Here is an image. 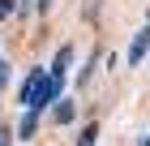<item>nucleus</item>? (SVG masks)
Returning <instances> with one entry per match:
<instances>
[{
	"label": "nucleus",
	"instance_id": "nucleus-7",
	"mask_svg": "<svg viewBox=\"0 0 150 146\" xmlns=\"http://www.w3.org/2000/svg\"><path fill=\"white\" fill-rule=\"evenodd\" d=\"M39 9H52V0H39Z\"/></svg>",
	"mask_w": 150,
	"mask_h": 146
},
{
	"label": "nucleus",
	"instance_id": "nucleus-4",
	"mask_svg": "<svg viewBox=\"0 0 150 146\" xmlns=\"http://www.w3.org/2000/svg\"><path fill=\"white\" fill-rule=\"evenodd\" d=\"M69 65H73V47L64 43V47L56 52V60H52V73H60V78H64V69H69Z\"/></svg>",
	"mask_w": 150,
	"mask_h": 146
},
{
	"label": "nucleus",
	"instance_id": "nucleus-8",
	"mask_svg": "<svg viewBox=\"0 0 150 146\" xmlns=\"http://www.w3.org/2000/svg\"><path fill=\"white\" fill-rule=\"evenodd\" d=\"M0 146H9V137H0Z\"/></svg>",
	"mask_w": 150,
	"mask_h": 146
},
{
	"label": "nucleus",
	"instance_id": "nucleus-6",
	"mask_svg": "<svg viewBox=\"0 0 150 146\" xmlns=\"http://www.w3.org/2000/svg\"><path fill=\"white\" fill-rule=\"evenodd\" d=\"M13 4H17V0H0V17H9V13H13Z\"/></svg>",
	"mask_w": 150,
	"mask_h": 146
},
{
	"label": "nucleus",
	"instance_id": "nucleus-1",
	"mask_svg": "<svg viewBox=\"0 0 150 146\" xmlns=\"http://www.w3.org/2000/svg\"><path fill=\"white\" fill-rule=\"evenodd\" d=\"M146 52H150V26H142L137 39L129 43V60H133V65H142V56H146Z\"/></svg>",
	"mask_w": 150,
	"mask_h": 146
},
{
	"label": "nucleus",
	"instance_id": "nucleus-3",
	"mask_svg": "<svg viewBox=\"0 0 150 146\" xmlns=\"http://www.w3.org/2000/svg\"><path fill=\"white\" fill-rule=\"evenodd\" d=\"M35 133H39V112H35V108H26L22 125H17V137H35Z\"/></svg>",
	"mask_w": 150,
	"mask_h": 146
},
{
	"label": "nucleus",
	"instance_id": "nucleus-2",
	"mask_svg": "<svg viewBox=\"0 0 150 146\" xmlns=\"http://www.w3.org/2000/svg\"><path fill=\"white\" fill-rule=\"evenodd\" d=\"M52 116H56V125H69V120H73V116H77V108H73V103H69V99H64V95H60V99H56V103H52Z\"/></svg>",
	"mask_w": 150,
	"mask_h": 146
},
{
	"label": "nucleus",
	"instance_id": "nucleus-5",
	"mask_svg": "<svg viewBox=\"0 0 150 146\" xmlns=\"http://www.w3.org/2000/svg\"><path fill=\"white\" fill-rule=\"evenodd\" d=\"M94 137H99V125H90V129H81V137H77V146H94Z\"/></svg>",
	"mask_w": 150,
	"mask_h": 146
},
{
	"label": "nucleus",
	"instance_id": "nucleus-9",
	"mask_svg": "<svg viewBox=\"0 0 150 146\" xmlns=\"http://www.w3.org/2000/svg\"><path fill=\"white\" fill-rule=\"evenodd\" d=\"M142 146H150V137H146V142H142Z\"/></svg>",
	"mask_w": 150,
	"mask_h": 146
}]
</instances>
